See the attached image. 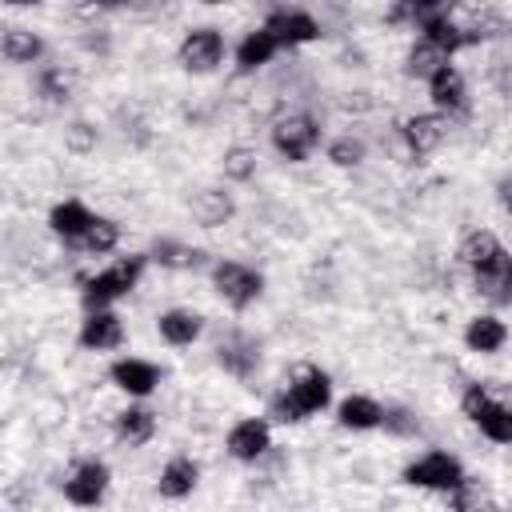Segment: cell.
Instances as JSON below:
<instances>
[{"mask_svg": "<svg viewBox=\"0 0 512 512\" xmlns=\"http://www.w3.org/2000/svg\"><path fill=\"white\" fill-rule=\"evenodd\" d=\"M108 484H112V472H108L104 460H80L72 468V476L64 480V496L76 508H96L108 496Z\"/></svg>", "mask_w": 512, "mask_h": 512, "instance_id": "30bf717a", "label": "cell"}, {"mask_svg": "<svg viewBox=\"0 0 512 512\" xmlns=\"http://www.w3.org/2000/svg\"><path fill=\"white\" fill-rule=\"evenodd\" d=\"M36 92H40L48 104H64V100L72 96V80H68L64 68L48 64V68H40V76H36Z\"/></svg>", "mask_w": 512, "mask_h": 512, "instance_id": "1f68e13d", "label": "cell"}, {"mask_svg": "<svg viewBox=\"0 0 512 512\" xmlns=\"http://www.w3.org/2000/svg\"><path fill=\"white\" fill-rule=\"evenodd\" d=\"M156 332H160L164 344H172V348H188L192 340H200V332H204V316L192 312V308H168V312L156 316Z\"/></svg>", "mask_w": 512, "mask_h": 512, "instance_id": "ac0fdd59", "label": "cell"}, {"mask_svg": "<svg viewBox=\"0 0 512 512\" xmlns=\"http://www.w3.org/2000/svg\"><path fill=\"white\" fill-rule=\"evenodd\" d=\"M76 344H80L84 352H112V348L124 344V320H120L112 308H88Z\"/></svg>", "mask_w": 512, "mask_h": 512, "instance_id": "8fae6325", "label": "cell"}, {"mask_svg": "<svg viewBox=\"0 0 512 512\" xmlns=\"http://www.w3.org/2000/svg\"><path fill=\"white\" fill-rule=\"evenodd\" d=\"M4 4H12V8H32V4H44V0H4Z\"/></svg>", "mask_w": 512, "mask_h": 512, "instance_id": "74e56055", "label": "cell"}, {"mask_svg": "<svg viewBox=\"0 0 512 512\" xmlns=\"http://www.w3.org/2000/svg\"><path fill=\"white\" fill-rule=\"evenodd\" d=\"M116 244H120V224H116V220H108V216H96V220L88 224V232L80 236V248H84L88 256L116 252Z\"/></svg>", "mask_w": 512, "mask_h": 512, "instance_id": "f546056e", "label": "cell"}, {"mask_svg": "<svg viewBox=\"0 0 512 512\" xmlns=\"http://www.w3.org/2000/svg\"><path fill=\"white\" fill-rule=\"evenodd\" d=\"M148 260H152V256L132 252V256H120L116 264H108L104 272L88 276V280H84V292H80L84 308H112L120 296H128V292L140 284V276H144V264H148Z\"/></svg>", "mask_w": 512, "mask_h": 512, "instance_id": "7a4b0ae2", "label": "cell"}, {"mask_svg": "<svg viewBox=\"0 0 512 512\" xmlns=\"http://www.w3.org/2000/svg\"><path fill=\"white\" fill-rule=\"evenodd\" d=\"M460 412L492 440V444H512V404L492 396L488 384H468L460 396Z\"/></svg>", "mask_w": 512, "mask_h": 512, "instance_id": "3957f363", "label": "cell"}, {"mask_svg": "<svg viewBox=\"0 0 512 512\" xmlns=\"http://www.w3.org/2000/svg\"><path fill=\"white\" fill-rule=\"evenodd\" d=\"M220 172H224V180H236V184L252 180L256 176V152L244 148V144H232L224 152V160H220Z\"/></svg>", "mask_w": 512, "mask_h": 512, "instance_id": "4dcf8cb0", "label": "cell"}, {"mask_svg": "<svg viewBox=\"0 0 512 512\" xmlns=\"http://www.w3.org/2000/svg\"><path fill=\"white\" fill-rule=\"evenodd\" d=\"M264 28L280 40V48H300V44H308V40L320 36V24H316L308 12H300V8H280V12H272V16L264 20Z\"/></svg>", "mask_w": 512, "mask_h": 512, "instance_id": "4fadbf2b", "label": "cell"}, {"mask_svg": "<svg viewBox=\"0 0 512 512\" xmlns=\"http://www.w3.org/2000/svg\"><path fill=\"white\" fill-rule=\"evenodd\" d=\"M416 28H420V36H424V40H432V44H436V48H444L448 56H452V52H460V48H468V32H464V24H460V20H452L448 12H432V16H428V20H420Z\"/></svg>", "mask_w": 512, "mask_h": 512, "instance_id": "4316f807", "label": "cell"}, {"mask_svg": "<svg viewBox=\"0 0 512 512\" xmlns=\"http://www.w3.org/2000/svg\"><path fill=\"white\" fill-rule=\"evenodd\" d=\"M64 148H68L72 156H88V152L96 148V128L84 124V120H72V124L64 128Z\"/></svg>", "mask_w": 512, "mask_h": 512, "instance_id": "e575fe53", "label": "cell"}, {"mask_svg": "<svg viewBox=\"0 0 512 512\" xmlns=\"http://www.w3.org/2000/svg\"><path fill=\"white\" fill-rule=\"evenodd\" d=\"M464 344H468V352L492 356V352H500V348L508 344V324H504L500 316H492V312L472 316V320L464 324Z\"/></svg>", "mask_w": 512, "mask_h": 512, "instance_id": "ffe728a7", "label": "cell"}, {"mask_svg": "<svg viewBox=\"0 0 512 512\" xmlns=\"http://www.w3.org/2000/svg\"><path fill=\"white\" fill-rule=\"evenodd\" d=\"M276 52H280V40L260 24V28L244 32V40L236 44V68H240V72H256V68L272 64Z\"/></svg>", "mask_w": 512, "mask_h": 512, "instance_id": "7402d4cb", "label": "cell"}, {"mask_svg": "<svg viewBox=\"0 0 512 512\" xmlns=\"http://www.w3.org/2000/svg\"><path fill=\"white\" fill-rule=\"evenodd\" d=\"M224 448H228L232 460L256 464V460L268 456V448H272V424H268L264 416H244V420H236V424L228 428Z\"/></svg>", "mask_w": 512, "mask_h": 512, "instance_id": "ba28073f", "label": "cell"}, {"mask_svg": "<svg viewBox=\"0 0 512 512\" xmlns=\"http://www.w3.org/2000/svg\"><path fill=\"white\" fill-rule=\"evenodd\" d=\"M448 60H452V56H448L444 48H436L432 40H424V36H420V40L412 44V52L404 56V72H408V76H416V80H428V76H432V72H440Z\"/></svg>", "mask_w": 512, "mask_h": 512, "instance_id": "f1b7e54d", "label": "cell"}, {"mask_svg": "<svg viewBox=\"0 0 512 512\" xmlns=\"http://www.w3.org/2000/svg\"><path fill=\"white\" fill-rule=\"evenodd\" d=\"M204 4H224V0H204Z\"/></svg>", "mask_w": 512, "mask_h": 512, "instance_id": "f35d334b", "label": "cell"}, {"mask_svg": "<svg viewBox=\"0 0 512 512\" xmlns=\"http://www.w3.org/2000/svg\"><path fill=\"white\" fill-rule=\"evenodd\" d=\"M332 404V380L320 368H300L268 404V416L280 424H300Z\"/></svg>", "mask_w": 512, "mask_h": 512, "instance_id": "6da1fadb", "label": "cell"}, {"mask_svg": "<svg viewBox=\"0 0 512 512\" xmlns=\"http://www.w3.org/2000/svg\"><path fill=\"white\" fill-rule=\"evenodd\" d=\"M500 252H504V244H500V236L488 232V228H472V232H464L460 244H456V260H460L468 272L484 268V264H488L492 256H500Z\"/></svg>", "mask_w": 512, "mask_h": 512, "instance_id": "d4e9b609", "label": "cell"}, {"mask_svg": "<svg viewBox=\"0 0 512 512\" xmlns=\"http://www.w3.org/2000/svg\"><path fill=\"white\" fill-rule=\"evenodd\" d=\"M400 136H404V144H408L412 156L436 152V148L444 144V136H448V112L436 108V112H416V116H408L404 128H400Z\"/></svg>", "mask_w": 512, "mask_h": 512, "instance_id": "7c38bea8", "label": "cell"}, {"mask_svg": "<svg viewBox=\"0 0 512 512\" xmlns=\"http://www.w3.org/2000/svg\"><path fill=\"white\" fill-rule=\"evenodd\" d=\"M200 484V464L192 456H172L164 468H160V480H156V492L164 500H184L192 496Z\"/></svg>", "mask_w": 512, "mask_h": 512, "instance_id": "d6986e66", "label": "cell"}, {"mask_svg": "<svg viewBox=\"0 0 512 512\" xmlns=\"http://www.w3.org/2000/svg\"><path fill=\"white\" fill-rule=\"evenodd\" d=\"M92 220H96V212H92L88 204H80V200H60V204L48 212V228H52L60 240H76V244H80V236L88 232Z\"/></svg>", "mask_w": 512, "mask_h": 512, "instance_id": "cb8c5ba5", "label": "cell"}, {"mask_svg": "<svg viewBox=\"0 0 512 512\" xmlns=\"http://www.w3.org/2000/svg\"><path fill=\"white\" fill-rule=\"evenodd\" d=\"M424 84H428V100H432L440 112L452 116V112H464V108H468V84H464V76H460V68H456L452 60H448L440 72H432Z\"/></svg>", "mask_w": 512, "mask_h": 512, "instance_id": "5bb4252c", "label": "cell"}, {"mask_svg": "<svg viewBox=\"0 0 512 512\" xmlns=\"http://www.w3.org/2000/svg\"><path fill=\"white\" fill-rule=\"evenodd\" d=\"M496 196H500V204H504V208H508V212H512V176H508V180H500V184H496Z\"/></svg>", "mask_w": 512, "mask_h": 512, "instance_id": "8d00e7d4", "label": "cell"}, {"mask_svg": "<svg viewBox=\"0 0 512 512\" xmlns=\"http://www.w3.org/2000/svg\"><path fill=\"white\" fill-rule=\"evenodd\" d=\"M272 148L288 160V164H300L308 160L316 148H320V124L312 112H288L272 124Z\"/></svg>", "mask_w": 512, "mask_h": 512, "instance_id": "277c9868", "label": "cell"}, {"mask_svg": "<svg viewBox=\"0 0 512 512\" xmlns=\"http://www.w3.org/2000/svg\"><path fill=\"white\" fill-rule=\"evenodd\" d=\"M216 360H220V368H224L228 376H236V380H252V376H256V368H260V344H256L252 336L236 332V336L220 340Z\"/></svg>", "mask_w": 512, "mask_h": 512, "instance_id": "9a60e30c", "label": "cell"}, {"mask_svg": "<svg viewBox=\"0 0 512 512\" xmlns=\"http://www.w3.org/2000/svg\"><path fill=\"white\" fill-rule=\"evenodd\" d=\"M92 12H116V8H128L132 0H84Z\"/></svg>", "mask_w": 512, "mask_h": 512, "instance_id": "d590c367", "label": "cell"}, {"mask_svg": "<svg viewBox=\"0 0 512 512\" xmlns=\"http://www.w3.org/2000/svg\"><path fill=\"white\" fill-rule=\"evenodd\" d=\"M336 420L340 428H352V432H372V428H384V404H376L372 396H344L336 404Z\"/></svg>", "mask_w": 512, "mask_h": 512, "instance_id": "44dd1931", "label": "cell"}, {"mask_svg": "<svg viewBox=\"0 0 512 512\" xmlns=\"http://www.w3.org/2000/svg\"><path fill=\"white\" fill-rule=\"evenodd\" d=\"M472 284L484 300L492 304H512V252L504 248L500 256H492L484 268L472 272Z\"/></svg>", "mask_w": 512, "mask_h": 512, "instance_id": "2e32d148", "label": "cell"}, {"mask_svg": "<svg viewBox=\"0 0 512 512\" xmlns=\"http://www.w3.org/2000/svg\"><path fill=\"white\" fill-rule=\"evenodd\" d=\"M464 480H468V476H464V464H460L452 452H440V448L416 456V460L404 468V484H412V488L452 492V488H460Z\"/></svg>", "mask_w": 512, "mask_h": 512, "instance_id": "8992f818", "label": "cell"}, {"mask_svg": "<svg viewBox=\"0 0 512 512\" xmlns=\"http://www.w3.org/2000/svg\"><path fill=\"white\" fill-rule=\"evenodd\" d=\"M212 288H216V296H220L228 308L240 312V308H248V304L260 300L264 276H260L256 268L240 264V260H216V264H212Z\"/></svg>", "mask_w": 512, "mask_h": 512, "instance_id": "5b68a950", "label": "cell"}, {"mask_svg": "<svg viewBox=\"0 0 512 512\" xmlns=\"http://www.w3.org/2000/svg\"><path fill=\"white\" fill-rule=\"evenodd\" d=\"M328 160H332L336 168H356V164L364 160V140H356V136H336V140L328 144Z\"/></svg>", "mask_w": 512, "mask_h": 512, "instance_id": "836d02e7", "label": "cell"}, {"mask_svg": "<svg viewBox=\"0 0 512 512\" xmlns=\"http://www.w3.org/2000/svg\"><path fill=\"white\" fill-rule=\"evenodd\" d=\"M232 212H236V200H232V192H224V188H200V192L192 196V220H196L200 228H220V224L232 220Z\"/></svg>", "mask_w": 512, "mask_h": 512, "instance_id": "603a6c76", "label": "cell"}, {"mask_svg": "<svg viewBox=\"0 0 512 512\" xmlns=\"http://www.w3.org/2000/svg\"><path fill=\"white\" fill-rule=\"evenodd\" d=\"M112 432H116L120 444L140 448V444H148L156 436V412L148 404H128V408H120L112 416Z\"/></svg>", "mask_w": 512, "mask_h": 512, "instance_id": "e0dca14e", "label": "cell"}, {"mask_svg": "<svg viewBox=\"0 0 512 512\" xmlns=\"http://www.w3.org/2000/svg\"><path fill=\"white\" fill-rule=\"evenodd\" d=\"M108 380H112V384H116L124 396L144 400V396H152V392L160 388L164 372H160L152 360H144V356H120V360H112Z\"/></svg>", "mask_w": 512, "mask_h": 512, "instance_id": "9c48e42d", "label": "cell"}, {"mask_svg": "<svg viewBox=\"0 0 512 512\" xmlns=\"http://www.w3.org/2000/svg\"><path fill=\"white\" fill-rule=\"evenodd\" d=\"M224 52H228V44H224L220 28H192V32L180 40L176 60H180L184 72L208 76V72H216V68L224 64Z\"/></svg>", "mask_w": 512, "mask_h": 512, "instance_id": "52a82bcc", "label": "cell"}, {"mask_svg": "<svg viewBox=\"0 0 512 512\" xmlns=\"http://www.w3.org/2000/svg\"><path fill=\"white\" fill-rule=\"evenodd\" d=\"M160 268H172V272H196L200 264H208V252L204 248H192V244H184V240H156L152 244V252H148Z\"/></svg>", "mask_w": 512, "mask_h": 512, "instance_id": "484cf974", "label": "cell"}, {"mask_svg": "<svg viewBox=\"0 0 512 512\" xmlns=\"http://www.w3.org/2000/svg\"><path fill=\"white\" fill-rule=\"evenodd\" d=\"M0 52H4V60L8 64H32V60H40L44 56V40L32 32V28H4V36H0Z\"/></svg>", "mask_w": 512, "mask_h": 512, "instance_id": "83f0119b", "label": "cell"}, {"mask_svg": "<svg viewBox=\"0 0 512 512\" xmlns=\"http://www.w3.org/2000/svg\"><path fill=\"white\" fill-rule=\"evenodd\" d=\"M432 12H444V0H396L392 12H388V20L392 24H420Z\"/></svg>", "mask_w": 512, "mask_h": 512, "instance_id": "d6a6232c", "label": "cell"}]
</instances>
